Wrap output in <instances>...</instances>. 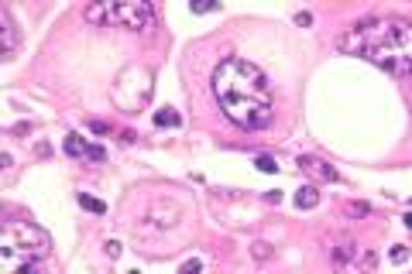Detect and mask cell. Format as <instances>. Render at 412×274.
<instances>
[{
  "instance_id": "cell-1",
  "label": "cell",
  "mask_w": 412,
  "mask_h": 274,
  "mask_svg": "<svg viewBox=\"0 0 412 274\" xmlns=\"http://www.w3.org/2000/svg\"><path fill=\"white\" fill-rule=\"evenodd\" d=\"M213 96L230 124L244 130H258L272 120L275 100H272V82L261 68L248 58H223L213 68Z\"/></svg>"
},
{
  "instance_id": "cell-2",
  "label": "cell",
  "mask_w": 412,
  "mask_h": 274,
  "mask_svg": "<svg viewBox=\"0 0 412 274\" xmlns=\"http://www.w3.org/2000/svg\"><path fill=\"white\" fill-rule=\"evenodd\" d=\"M340 52L357 55L388 76L412 79V21L405 17H367L340 34Z\"/></svg>"
},
{
  "instance_id": "cell-3",
  "label": "cell",
  "mask_w": 412,
  "mask_h": 274,
  "mask_svg": "<svg viewBox=\"0 0 412 274\" xmlns=\"http://www.w3.org/2000/svg\"><path fill=\"white\" fill-rule=\"evenodd\" d=\"M52 257V237L31 219H4L0 230V264L21 261H48Z\"/></svg>"
},
{
  "instance_id": "cell-4",
  "label": "cell",
  "mask_w": 412,
  "mask_h": 274,
  "mask_svg": "<svg viewBox=\"0 0 412 274\" xmlns=\"http://www.w3.org/2000/svg\"><path fill=\"white\" fill-rule=\"evenodd\" d=\"M86 17L90 21L117 24V28H127V31H145L155 21V7L145 4V0H131V4H93V7H86Z\"/></svg>"
},
{
  "instance_id": "cell-5",
  "label": "cell",
  "mask_w": 412,
  "mask_h": 274,
  "mask_svg": "<svg viewBox=\"0 0 412 274\" xmlns=\"http://www.w3.org/2000/svg\"><path fill=\"white\" fill-rule=\"evenodd\" d=\"M330 257H333V271L337 274H375V254L367 247L351 243V240H340Z\"/></svg>"
},
{
  "instance_id": "cell-6",
  "label": "cell",
  "mask_w": 412,
  "mask_h": 274,
  "mask_svg": "<svg viewBox=\"0 0 412 274\" xmlns=\"http://www.w3.org/2000/svg\"><path fill=\"white\" fill-rule=\"evenodd\" d=\"M299 168L306 171V175H313V178H320V182H337V178H340V175H337V171L330 168V165H326V161H320V158H299Z\"/></svg>"
},
{
  "instance_id": "cell-7",
  "label": "cell",
  "mask_w": 412,
  "mask_h": 274,
  "mask_svg": "<svg viewBox=\"0 0 412 274\" xmlns=\"http://www.w3.org/2000/svg\"><path fill=\"white\" fill-rule=\"evenodd\" d=\"M0 31H4V58H14V48H17V28H14V21H11V11L4 7L0 11Z\"/></svg>"
},
{
  "instance_id": "cell-8",
  "label": "cell",
  "mask_w": 412,
  "mask_h": 274,
  "mask_svg": "<svg viewBox=\"0 0 412 274\" xmlns=\"http://www.w3.org/2000/svg\"><path fill=\"white\" fill-rule=\"evenodd\" d=\"M0 274H48V261H21V264H0Z\"/></svg>"
},
{
  "instance_id": "cell-9",
  "label": "cell",
  "mask_w": 412,
  "mask_h": 274,
  "mask_svg": "<svg viewBox=\"0 0 412 274\" xmlns=\"http://www.w3.org/2000/svg\"><path fill=\"white\" fill-rule=\"evenodd\" d=\"M296 206H299V209H316V206H320L316 185H302V189L296 192Z\"/></svg>"
},
{
  "instance_id": "cell-10",
  "label": "cell",
  "mask_w": 412,
  "mask_h": 274,
  "mask_svg": "<svg viewBox=\"0 0 412 274\" xmlns=\"http://www.w3.org/2000/svg\"><path fill=\"white\" fill-rule=\"evenodd\" d=\"M86 148H90V144H86L79 134H69V137H66V151L72 154V158H79V154L86 158Z\"/></svg>"
},
{
  "instance_id": "cell-11",
  "label": "cell",
  "mask_w": 412,
  "mask_h": 274,
  "mask_svg": "<svg viewBox=\"0 0 412 274\" xmlns=\"http://www.w3.org/2000/svg\"><path fill=\"white\" fill-rule=\"evenodd\" d=\"M155 124H158V127H179V124H182V117L165 106V110H158V113H155Z\"/></svg>"
},
{
  "instance_id": "cell-12",
  "label": "cell",
  "mask_w": 412,
  "mask_h": 274,
  "mask_svg": "<svg viewBox=\"0 0 412 274\" xmlns=\"http://www.w3.org/2000/svg\"><path fill=\"white\" fill-rule=\"evenodd\" d=\"M79 206H83V209H90V213H96V216L107 213V206H103L100 199H93V195H79Z\"/></svg>"
},
{
  "instance_id": "cell-13",
  "label": "cell",
  "mask_w": 412,
  "mask_h": 274,
  "mask_svg": "<svg viewBox=\"0 0 412 274\" xmlns=\"http://www.w3.org/2000/svg\"><path fill=\"white\" fill-rule=\"evenodd\" d=\"M254 165H258V171H264V175H275V171H278V165H275L268 154H261V158L254 161Z\"/></svg>"
},
{
  "instance_id": "cell-14",
  "label": "cell",
  "mask_w": 412,
  "mask_h": 274,
  "mask_svg": "<svg viewBox=\"0 0 412 274\" xmlns=\"http://www.w3.org/2000/svg\"><path fill=\"white\" fill-rule=\"evenodd\" d=\"M199 271H203V261H196V257H193V261L182 264V271H179V274H199Z\"/></svg>"
},
{
  "instance_id": "cell-15",
  "label": "cell",
  "mask_w": 412,
  "mask_h": 274,
  "mask_svg": "<svg viewBox=\"0 0 412 274\" xmlns=\"http://www.w3.org/2000/svg\"><path fill=\"white\" fill-rule=\"evenodd\" d=\"M405 257H409V250H405V247H395V250H392V261H395V264H402Z\"/></svg>"
},
{
  "instance_id": "cell-16",
  "label": "cell",
  "mask_w": 412,
  "mask_h": 274,
  "mask_svg": "<svg viewBox=\"0 0 412 274\" xmlns=\"http://www.w3.org/2000/svg\"><path fill=\"white\" fill-rule=\"evenodd\" d=\"M103 250H107V257H117V254H120V243H117V240H110Z\"/></svg>"
},
{
  "instance_id": "cell-17",
  "label": "cell",
  "mask_w": 412,
  "mask_h": 274,
  "mask_svg": "<svg viewBox=\"0 0 412 274\" xmlns=\"http://www.w3.org/2000/svg\"><path fill=\"white\" fill-rule=\"evenodd\" d=\"M210 11H217V4H199V7H193V14H210Z\"/></svg>"
},
{
  "instance_id": "cell-18",
  "label": "cell",
  "mask_w": 412,
  "mask_h": 274,
  "mask_svg": "<svg viewBox=\"0 0 412 274\" xmlns=\"http://www.w3.org/2000/svg\"><path fill=\"white\" fill-rule=\"evenodd\" d=\"M347 213H357V216H364V213H367V206H364V202H357V206H347Z\"/></svg>"
},
{
  "instance_id": "cell-19",
  "label": "cell",
  "mask_w": 412,
  "mask_h": 274,
  "mask_svg": "<svg viewBox=\"0 0 412 274\" xmlns=\"http://www.w3.org/2000/svg\"><path fill=\"white\" fill-rule=\"evenodd\" d=\"M405 226H409V230H412V213H409V216H405Z\"/></svg>"
}]
</instances>
